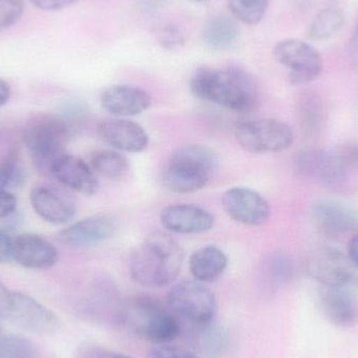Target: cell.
Segmentation results:
<instances>
[{
	"label": "cell",
	"instance_id": "obj_1",
	"mask_svg": "<svg viewBox=\"0 0 358 358\" xmlns=\"http://www.w3.org/2000/svg\"><path fill=\"white\" fill-rule=\"evenodd\" d=\"M189 88L194 96L238 113L256 110L260 92L252 76L240 67H201L192 76Z\"/></svg>",
	"mask_w": 358,
	"mask_h": 358
},
{
	"label": "cell",
	"instance_id": "obj_2",
	"mask_svg": "<svg viewBox=\"0 0 358 358\" xmlns=\"http://www.w3.org/2000/svg\"><path fill=\"white\" fill-rule=\"evenodd\" d=\"M183 259L176 240L165 231H153L130 254V275L140 285L163 287L178 277Z\"/></svg>",
	"mask_w": 358,
	"mask_h": 358
},
{
	"label": "cell",
	"instance_id": "obj_3",
	"mask_svg": "<svg viewBox=\"0 0 358 358\" xmlns=\"http://www.w3.org/2000/svg\"><path fill=\"white\" fill-rule=\"evenodd\" d=\"M217 167L218 157L212 149L203 145H183L170 157L162 181L174 193H194L208 185Z\"/></svg>",
	"mask_w": 358,
	"mask_h": 358
},
{
	"label": "cell",
	"instance_id": "obj_4",
	"mask_svg": "<svg viewBox=\"0 0 358 358\" xmlns=\"http://www.w3.org/2000/svg\"><path fill=\"white\" fill-rule=\"evenodd\" d=\"M127 320L140 336L157 345L169 344L180 334L178 317L152 296L132 300L127 309Z\"/></svg>",
	"mask_w": 358,
	"mask_h": 358
},
{
	"label": "cell",
	"instance_id": "obj_5",
	"mask_svg": "<svg viewBox=\"0 0 358 358\" xmlns=\"http://www.w3.org/2000/svg\"><path fill=\"white\" fill-rule=\"evenodd\" d=\"M69 138L71 131L64 120L43 115L27 126L23 140L36 165L50 171L52 164L64 155Z\"/></svg>",
	"mask_w": 358,
	"mask_h": 358
},
{
	"label": "cell",
	"instance_id": "obj_6",
	"mask_svg": "<svg viewBox=\"0 0 358 358\" xmlns=\"http://www.w3.org/2000/svg\"><path fill=\"white\" fill-rule=\"evenodd\" d=\"M167 305L176 317L194 326L213 323L218 308L212 290L196 280L176 284L168 292Z\"/></svg>",
	"mask_w": 358,
	"mask_h": 358
},
{
	"label": "cell",
	"instance_id": "obj_7",
	"mask_svg": "<svg viewBox=\"0 0 358 358\" xmlns=\"http://www.w3.org/2000/svg\"><path fill=\"white\" fill-rule=\"evenodd\" d=\"M236 140L248 152L265 155L289 149L294 134L290 126L281 120L260 119L241 124L236 130Z\"/></svg>",
	"mask_w": 358,
	"mask_h": 358
},
{
	"label": "cell",
	"instance_id": "obj_8",
	"mask_svg": "<svg viewBox=\"0 0 358 358\" xmlns=\"http://www.w3.org/2000/svg\"><path fill=\"white\" fill-rule=\"evenodd\" d=\"M273 56L280 64L289 69L288 80L292 85L300 86L315 81L323 71V59L310 44L296 39L278 42Z\"/></svg>",
	"mask_w": 358,
	"mask_h": 358
},
{
	"label": "cell",
	"instance_id": "obj_9",
	"mask_svg": "<svg viewBox=\"0 0 358 358\" xmlns=\"http://www.w3.org/2000/svg\"><path fill=\"white\" fill-rule=\"evenodd\" d=\"M222 206L229 218L248 227H260L271 217L268 201L255 189L234 187L222 197Z\"/></svg>",
	"mask_w": 358,
	"mask_h": 358
},
{
	"label": "cell",
	"instance_id": "obj_10",
	"mask_svg": "<svg viewBox=\"0 0 358 358\" xmlns=\"http://www.w3.org/2000/svg\"><path fill=\"white\" fill-rule=\"evenodd\" d=\"M348 256L331 248H319L307 259L309 275L323 286H347L355 279Z\"/></svg>",
	"mask_w": 358,
	"mask_h": 358
},
{
	"label": "cell",
	"instance_id": "obj_11",
	"mask_svg": "<svg viewBox=\"0 0 358 358\" xmlns=\"http://www.w3.org/2000/svg\"><path fill=\"white\" fill-rule=\"evenodd\" d=\"M29 201L36 214L52 224H64L77 212L73 198L54 185H36L29 193Z\"/></svg>",
	"mask_w": 358,
	"mask_h": 358
},
{
	"label": "cell",
	"instance_id": "obj_12",
	"mask_svg": "<svg viewBox=\"0 0 358 358\" xmlns=\"http://www.w3.org/2000/svg\"><path fill=\"white\" fill-rule=\"evenodd\" d=\"M6 320L35 334H50L58 326V319L52 310L20 292H13Z\"/></svg>",
	"mask_w": 358,
	"mask_h": 358
},
{
	"label": "cell",
	"instance_id": "obj_13",
	"mask_svg": "<svg viewBox=\"0 0 358 358\" xmlns=\"http://www.w3.org/2000/svg\"><path fill=\"white\" fill-rule=\"evenodd\" d=\"M117 222L109 215L87 217L69 225L59 233V239L71 248H90L115 237Z\"/></svg>",
	"mask_w": 358,
	"mask_h": 358
},
{
	"label": "cell",
	"instance_id": "obj_14",
	"mask_svg": "<svg viewBox=\"0 0 358 358\" xmlns=\"http://www.w3.org/2000/svg\"><path fill=\"white\" fill-rule=\"evenodd\" d=\"M98 134L105 144L120 152H142L149 145V136L145 128L122 117L101 121Z\"/></svg>",
	"mask_w": 358,
	"mask_h": 358
},
{
	"label": "cell",
	"instance_id": "obj_15",
	"mask_svg": "<svg viewBox=\"0 0 358 358\" xmlns=\"http://www.w3.org/2000/svg\"><path fill=\"white\" fill-rule=\"evenodd\" d=\"M212 212L196 204H172L161 213L164 227L172 233L197 235L210 231L215 225Z\"/></svg>",
	"mask_w": 358,
	"mask_h": 358
},
{
	"label": "cell",
	"instance_id": "obj_16",
	"mask_svg": "<svg viewBox=\"0 0 358 358\" xmlns=\"http://www.w3.org/2000/svg\"><path fill=\"white\" fill-rule=\"evenodd\" d=\"M52 242L37 234L25 233L13 240L12 260L27 269H46L58 262Z\"/></svg>",
	"mask_w": 358,
	"mask_h": 358
},
{
	"label": "cell",
	"instance_id": "obj_17",
	"mask_svg": "<svg viewBox=\"0 0 358 358\" xmlns=\"http://www.w3.org/2000/svg\"><path fill=\"white\" fill-rule=\"evenodd\" d=\"M294 165L301 176L324 183H338L347 176L336 152L321 149L300 151L294 159Z\"/></svg>",
	"mask_w": 358,
	"mask_h": 358
},
{
	"label": "cell",
	"instance_id": "obj_18",
	"mask_svg": "<svg viewBox=\"0 0 358 358\" xmlns=\"http://www.w3.org/2000/svg\"><path fill=\"white\" fill-rule=\"evenodd\" d=\"M50 172L61 185L78 193L92 196L98 192L99 181L94 170L76 155H61L52 164Z\"/></svg>",
	"mask_w": 358,
	"mask_h": 358
},
{
	"label": "cell",
	"instance_id": "obj_19",
	"mask_svg": "<svg viewBox=\"0 0 358 358\" xmlns=\"http://www.w3.org/2000/svg\"><path fill=\"white\" fill-rule=\"evenodd\" d=\"M101 103L113 117H136L152 105V96L136 86L113 85L103 92Z\"/></svg>",
	"mask_w": 358,
	"mask_h": 358
},
{
	"label": "cell",
	"instance_id": "obj_20",
	"mask_svg": "<svg viewBox=\"0 0 358 358\" xmlns=\"http://www.w3.org/2000/svg\"><path fill=\"white\" fill-rule=\"evenodd\" d=\"M315 227L326 237L338 238L355 231L358 218L350 208L332 201H322L313 208Z\"/></svg>",
	"mask_w": 358,
	"mask_h": 358
},
{
	"label": "cell",
	"instance_id": "obj_21",
	"mask_svg": "<svg viewBox=\"0 0 358 358\" xmlns=\"http://www.w3.org/2000/svg\"><path fill=\"white\" fill-rule=\"evenodd\" d=\"M326 317L338 326H350L358 319V303L347 286H323L320 290Z\"/></svg>",
	"mask_w": 358,
	"mask_h": 358
},
{
	"label": "cell",
	"instance_id": "obj_22",
	"mask_svg": "<svg viewBox=\"0 0 358 358\" xmlns=\"http://www.w3.org/2000/svg\"><path fill=\"white\" fill-rule=\"evenodd\" d=\"M227 267V257L214 245L202 246L189 257V268L196 281L213 283L220 279Z\"/></svg>",
	"mask_w": 358,
	"mask_h": 358
},
{
	"label": "cell",
	"instance_id": "obj_23",
	"mask_svg": "<svg viewBox=\"0 0 358 358\" xmlns=\"http://www.w3.org/2000/svg\"><path fill=\"white\" fill-rule=\"evenodd\" d=\"M239 29L237 25L222 16L210 18L204 25L202 40L206 48L215 52L229 50L237 41Z\"/></svg>",
	"mask_w": 358,
	"mask_h": 358
},
{
	"label": "cell",
	"instance_id": "obj_24",
	"mask_svg": "<svg viewBox=\"0 0 358 358\" xmlns=\"http://www.w3.org/2000/svg\"><path fill=\"white\" fill-rule=\"evenodd\" d=\"M90 167L98 176L115 180L128 173L129 162L120 151L100 150L92 155Z\"/></svg>",
	"mask_w": 358,
	"mask_h": 358
},
{
	"label": "cell",
	"instance_id": "obj_25",
	"mask_svg": "<svg viewBox=\"0 0 358 358\" xmlns=\"http://www.w3.org/2000/svg\"><path fill=\"white\" fill-rule=\"evenodd\" d=\"M196 327L195 347L198 352L208 358L222 357L227 346L224 330L213 323Z\"/></svg>",
	"mask_w": 358,
	"mask_h": 358
},
{
	"label": "cell",
	"instance_id": "obj_26",
	"mask_svg": "<svg viewBox=\"0 0 358 358\" xmlns=\"http://www.w3.org/2000/svg\"><path fill=\"white\" fill-rule=\"evenodd\" d=\"M345 24V15L340 8H327L321 10L309 27L308 36L315 41L334 37Z\"/></svg>",
	"mask_w": 358,
	"mask_h": 358
},
{
	"label": "cell",
	"instance_id": "obj_27",
	"mask_svg": "<svg viewBox=\"0 0 358 358\" xmlns=\"http://www.w3.org/2000/svg\"><path fill=\"white\" fill-rule=\"evenodd\" d=\"M27 178L18 148H13L0 159V189H18Z\"/></svg>",
	"mask_w": 358,
	"mask_h": 358
},
{
	"label": "cell",
	"instance_id": "obj_28",
	"mask_svg": "<svg viewBox=\"0 0 358 358\" xmlns=\"http://www.w3.org/2000/svg\"><path fill=\"white\" fill-rule=\"evenodd\" d=\"M294 275V264L287 255L275 252L265 259L263 263V275L271 286L285 285L292 281Z\"/></svg>",
	"mask_w": 358,
	"mask_h": 358
},
{
	"label": "cell",
	"instance_id": "obj_29",
	"mask_svg": "<svg viewBox=\"0 0 358 358\" xmlns=\"http://www.w3.org/2000/svg\"><path fill=\"white\" fill-rule=\"evenodd\" d=\"M271 0H227L231 15L240 22L255 25L260 22Z\"/></svg>",
	"mask_w": 358,
	"mask_h": 358
},
{
	"label": "cell",
	"instance_id": "obj_30",
	"mask_svg": "<svg viewBox=\"0 0 358 358\" xmlns=\"http://www.w3.org/2000/svg\"><path fill=\"white\" fill-rule=\"evenodd\" d=\"M37 350L33 343L17 334L0 336V358H36Z\"/></svg>",
	"mask_w": 358,
	"mask_h": 358
},
{
	"label": "cell",
	"instance_id": "obj_31",
	"mask_svg": "<svg viewBox=\"0 0 358 358\" xmlns=\"http://www.w3.org/2000/svg\"><path fill=\"white\" fill-rule=\"evenodd\" d=\"M301 122L303 127L309 134L317 131L324 121L323 106L317 96H308L305 99L301 107Z\"/></svg>",
	"mask_w": 358,
	"mask_h": 358
},
{
	"label": "cell",
	"instance_id": "obj_32",
	"mask_svg": "<svg viewBox=\"0 0 358 358\" xmlns=\"http://www.w3.org/2000/svg\"><path fill=\"white\" fill-rule=\"evenodd\" d=\"M157 40L162 48L172 50L185 45V36L178 25L167 23L157 29Z\"/></svg>",
	"mask_w": 358,
	"mask_h": 358
},
{
	"label": "cell",
	"instance_id": "obj_33",
	"mask_svg": "<svg viewBox=\"0 0 358 358\" xmlns=\"http://www.w3.org/2000/svg\"><path fill=\"white\" fill-rule=\"evenodd\" d=\"M24 12L23 0H0V31L16 24Z\"/></svg>",
	"mask_w": 358,
	"mask_h": 358
},
{
	"label": "cell",
	"instance_id": "obj_34",
	"mask_svg": "<svg viewBox=\"0 0 358 358\" xmlns=\"http://www.w3.org/2000/svg\"><path fill=\"white\" fill-rule=\"evenodd\" d=\"M150 358H198L195 353L182 347L169 344L157 345L149 352Z\"/></svg>",
	"mask_w": 358,
	"mask_h": 358
},
{
	"label": "cell",
	"instance_id": "obj_35",
	"mask_svg": "<svg viewBox=\"0 0 358 358\" xmlns=\"http://www.w3.org/2000/svg\"><path fill=\"white\" fill-rule=\"evenodd\" d=\"M336 155L347 173L350 170H358V142L342 145L336 151Z\"/></svg>",
	"mask_w": 358,
	"mask_h": 358
},
{
	"label": "cell",
	"instance_id": "obj_36",
	"mask_svg": "<svg viewBox=\"0 0 358 358\" xmlns=\"http://www.w3.org/2000/svg\"><path fill=\"white\" fill-rule=\"evenodd\" d=\"M17 208V198L8 189H0V219L14 214Z\"/></svg>",
	"mask_w": 358,
	"mask_h": 358
},
{
	"label": "cell",
	"instance_id": "obj_37",
	"mask_svg": "<svg viewBox=\"0 0 358 358\" xmlns=\"http://www.w3.org/2000/svg\"><path fill=\"white\" fill-rule=\"evenodd\" d=\"M81 358H134L123 353L106 350L100 347L88 346L82 351Z\"/></svg>",
	"mask_w": 358,
	"mask_h": 358
},
{
	"label": "cell",
	"instance_id": "obj_38",
	"mask_svg": "<svg viewBox=\"0 0 358 358\" xmlns=\"http://www.w3.org/2000/svg\"><path fill=\"white\" fill-rule=\"evenodd\" d=\"M36 8L42 10H59L73 6L78 0H29Z\"/></svg>",
	"mask_w": 358,
	"mask_h": 358
},
{
	"label": "cell",
	"instance_id": "obj_39",
	"mask_svg": "<svg viewBox=\"0 0 358 358\" xmlns=\"http://www.w3.org/2000/svg\"><path fill=\"white\" fill-rule=\"evenodd\" d=\"M13 239L0 229V264L12 261Z\"/></svg>",
	"mask_w": 358,
	"mask_h": 358
},
{
	"label": "cell",
	"instance_id": "obj_40",
	"mask_svg": "<svg viewBox=\"0 0 358 358\" xmlns=\"http://www.w3.org/2000/svg\"><path fill=\"white\" fill-rule=\"evenodd\" d=\"M13 292L0 281V319L6 320L12 303Z\"/></svg>",
	"mask_w": 358,
	"mask_h": 358
},
{
	"label": "cell",
	"instance_id": "obj_41",
	"mask_svg": "<svg viewBox=\"0 0 358 358\" xmlns=\"http://www.w3.org/2000/svg\"><path fill=\"white\" fill-rule=\"evenodd\" d=\"M349 57L353 62L358 63V16L357 22H355V31L351 36L350 41H349Z\"/></svg>",
	"mask_w": 358,
	"mask_h": 358
},
{
	"label": "cell",
	"instance_id": "obj_42",
	"mask_svg": "<svg viewBox=\"0 0 358 358\" xmlns=\"http://www.w3.org/2000/svg\"><path fill=\"white\" fill-rule=\"evenodd\" d=\"M348 258L353 266L358 269V233L353 235L349 241Z\"/></svg>",
	"mask_w": 358,
	"mask_h": 358
},
{
	"label": "cell",
	"instance_id": "obj_43",
	"mask_svg": "<svg viewBox=\"0 0 358 358\" xmlns=\"http://www.w3.org/2000/svg\"><path fill=\"white\" fill-rule=\"evenodd\" d=\"M10 94L12 92H10V87L8 82L0 79V108L10 101Z\"/></svg>",
	"mask_w": 358,
	"mask_h": 358
},
{
	"label": "cell",
	"instance_id": "obj_44",
	"mask_svg": "<svg viewBox=\"0 0 358 358\" xmlns=\"http://www.w3.org/2000/svg\"><path fill=\"white\" fill-rule=\"evenodd\" d=\"M191 1H194V2H204V1H206V0H191Z\"/></svg>",
	"mask_w": 358,
	"mask_h": 358
}]
</instances>
